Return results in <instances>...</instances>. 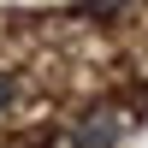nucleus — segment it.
<instances>
[{
	"instance_id": "obj_2",
	"label": "nucleus",
	"mask_w": 148,
	"mask_h": 148,
	"mask_svg": "<svg viewBox=\"0 0 148 148\" xmlns=\"http://www.w3.org/2000/svg\"><path fill=\"white\" fill-rule=\"evenodd\" d=\"M125 0H77V18H113Z\"/></svg>"
},
{
	"instance_id": "obj_1",
	"label": "nucleus",
	"mask_w": 148,
	"mask_h": 148,
	"mask_svg": "<svg viewBox=\"0 0 148 148\" xmlns=\"http://www.w3.org/2000/svg\"><path fill=\"white\" fill-rule=\"evenodd\" d=\"M119 130H125L119 113H89L77 130H71V142H77V148H119Z\"/></svg>"
},
{
	"instance_id": "obj_3",
	"label": "nucleus",
	"mask_w": 148,
	"mask_h": 148,
	"mask_svg": "<svg viewBox=\"0 0 148 148\" xmlns=\"http://www.w3.org/2000/svg\"><path fill=\"white\" fill-rule=\"evenodd\" d=\"M6 101H12V77L0 71V107H6Z\"/></svg>"
}]
</instances>
